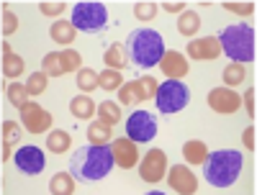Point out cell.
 <instances>
[{
  "label": "cell",
  "mask_w": 257,
  "mask_h": 195,
  "mask_svg": "<svg viewBox=\"0 0 257 195\" xmlns=\"http://www.w3.org/2000/svg\"><path fill=\"white\" fill-rule=\"evenodd\" d=\"M116 167L111 146L108 144H90V146H80L72 159H70V175L82 182H98L105 175H111V169Z\"/></svg>",
  "instance_id": "obj_1"
},
{
  "label": "cell",
  "mask_w": 257,
  "mask_h": 195,
  "mask_svg": "<svg viewBox=\"0 0 257 195\" xmlns=\"http://www.w3.org/2000/svg\"><path fill=\"white\" fill-rule=\"evenodd\" d=\"M165 52L167 49H165L162 36L152 29H137L126 39V54L139 70H152L155 64H160Z\"/></svg>",
  "instance_id": "obj_2"
},
{
  "label": "cell",
  "mask_w": 257,
  "mask_h": 195,
  "mask_svg": "<svg viewBox=\"0 0 257 195\" xmlns=\"http://www.w3.org/2000/svg\"><path fill=\"white\" fill-rule=\"evenodd\" d=\"M242 172V154L234 149H219L211 151L203 162V177L213 187H229L237 182Z\"/></svg>",
  "instance_id": "obj_3"
},
{
  "label": "cell",
  "mask_w": 257,
  "mask_h": 195,
  "mask_svg": "<svg viewBox=\"0 0 257 195\" xmlns=\"http://www.w3.org/2000/svg\"><path fill=\"white\" fill-rule=\"evenodd\" d=\"M219 44H221V54H226L231 62L237 64L254 62V31L247 24L224 29L219 36Z\"/></svg>",
  "instance_id": "obj_4"
},
{
  "label": "cell",
  "mask_w": 257,
  "mask_h": 195,
  "mask_svg": "<svg viewBox=\"0 0 257 195\" xmlns=\"http://www.w3.org/2000/svg\"><path fill=\"white\" fill-rule=\"evenodd\" d=\"M70 24H72L77 31L95 34V31H100L105 24H108V11H105L103 3H77V6L72 8Z\"/></svg>",
  "instance_id": "obj_5"
},
{
  "label": "cell",
  "mask_w": 257,
  "mask_h": 195,
  "mask_svg": "<svg viewBox=\"0 0 257 195\" xmlns=\"http://www.w3.org/2000/svg\"><path fill=\"white\" fill-rule=\"evenodd\" d=\"M188 98H190V93H188V88H185L180 80L162 82L160 88H157V95H155L160 113H165V116H173V113L183 111V108L188 105Z\"/></svg>",
  "instance_id": "obj_6"
},
{
  "label": "cell",
  "mask_w": 257,
  "mask_h": 195,
  "mask_svg": "<svg viewBox=\"0 0 257 195\" xmlns=\"http://www.w3.org/2000/svg\"><path fill=\"white\" fill-rule=\"evenodd\" d=\"M157 88H160V82L155 77H149V75H142L139 80H132V82H123L121 85V90H118V103L121 105H139L149 98H155L157 95Z\"/></svg>",
  "instance_id": "obj_7"
},
{
  "label": "cell",
  "mask_w": 257,
  "mask_h": 195,
  "mask_svg": "<svg viewBox=\"0 0 257 195\" xmlns=\"http://www.w3.org/2000/svg\"><path fill=\"white\" fill-rule=\"evenodd\" d=\"M126 139H132L134 144H144V141H152L157 136V118L155 113L149 111H134L126 121Z\"/></svg>",
  "instance_id": "obj_8"
},
{
  "label": "cell",
  "mask_w": 257,
  "mask_h": 195,
  "mask_svg": "<svg viewBox=\"0 0 257 195\" xmlns=\"http://www.w3.org/2000/svg\"><path fill=\"white\" fill-rule=\"evenodd\" d=\"M167 175V154L162 149H149L139 162V177L144 182H160Z\"/></svg>",
  "instance_id": "obj_9"
},
{
  "label": "cell",
  "mask_w": 257,
  "mask_h": 195,
  "mask_svg": "<svg viewBox=\"0 0 257 195\" xmlns=\"http://www.w3.org/2000/svg\"><path fill=\"white\" fill-rule=\"evenodd\" d=\"M21 123L26 126L29 134H47L52 128V113L36 100H31L26 108H21Z\"/></svg>",
  "instance_id": "obj_10"
},
{
  "label": "cell",
  "mask_w": 257,
  "mask_h": 195,
  "mask_svg": "<svg viewBox=\"0 0 257 195\" xmlns=\"http://www.w3.org/2000/svg\"><path fill=\"white\" fill-rule=\"evenodd\" d=\"M208 105L213 113H221V116H231L242 108V95L234 93L231 88H213L208 93Z\"/></svg>",
  "instance_id": "obj_11"
},
{
  "label": "cell",
  "mask_w": 257,
  "mask_h": 195,
  "mask_svg": "<svg viewBox=\"0 0 257 195\" xmlns=\"http://www.w3.org/2000/svg\"><path fill=\"white\" fill-rule=\"evenodd\" d=\"M167 182L178 195H196V190H198V177L193 175L190 167H185V164H173L170 167Z\"/></svg>",
  "instance_id": "obj_12"
},
{
  "label": "cell",
  "mask_w": 257,
  "mask_h": 195,
  "mask_svg": "<svg viewBox=\"0 0 257 195\" xmlns=\"http://www.w3.org/2000/svg\"><path fill=\"white\" fill-rule=\"evenodd\" d=\"M185 54L196 62H206V59H216L221 57V44H219V36H203V39H193L188 41V49Z\"/></svg>",
  "instance_id": "obj_13"
},
{
  "label": "cell",
  "mask_w": 257,
  "mask_h": 195,
  "mask_svg": "<svg viewBox=\"0 0 257 195\" xmlns=\"http://www.w3.org/2000/svg\"><path fill=\"white\" fill-rule=\"evenodd\" d=\"M111 154H113L116 167H121V169H132V167L139 164V149L132 139H126V136L111 141Z\"/></svg>",
  "instance_id": "obj_14"
},
{
  "label": "cell",
  "mask_w": 257,
  "mask_h": 195,
  "mask_svg": "<svg viewBox=\"0 0 257 195\" xmlns=\"http://www.w3.org/2000/svg\"><path fill=\"white\" fill-rule=\"evenodd\" d=\"M13 159H16V167L21 172H26V175H39L44 169V162H47L39 146H21L13 154Z\"/></svg>",
  "instance_id": "obj_15"
},
{
  "label": "cell",
  "mask_w": 257,
  "mask_h": 195,
  "mask_svg": "<svg viewBox=\"0 0 257 195\" xmlns=\"http://www.w3.org/2000/svg\"><path fill=\"white\" fill-rule=\"evenodd\" d=\"M160 70L167 75V80H183L190 67H188V57L183 52H173V49H167L160 59Z\"/></svg>",
  "instance_id": "obj_16"
},
{
  "label": "cell",
  "mask_w": 257,
  "mask_h": 195,
  "mask_svg": "<svg viewBox=\"0 0 257 195\" xmlns=\"http://www.w3.org/2000/svg\"><path fill=\"white\" fill-rule=\"evenodd\" d=\"M49 36H52V41L54 44H59V47H70L72 41H75V36H77V29L70 24V21H54L52 24V29H49Z\"/></svg>",
  "instance_id": "obj_17"
},
{
  "label": "cell",
  "mask_w": 257,
  "mask_h": 195,
  "mask_svg": "<svg viewBox=\"0 0 257 195\" xmlns=\"http://www.w3.org/2000/svg\"><path fill=\"white\" fill-rule=\"evenodd\" d=\"M70 113H72L75 118L88 121V118H93V116L98 113V105L93 103L90 95H75V98L70 100Z\"/></svg>",
  "instance_id": "obj_18"
},
{
  "label": "cell",
  "mask_w": 257,
  "mask_h": 195,
  "mask_svg": "<svg viewBox=\"0 0 257 195\" xmlns=\"http://www.w3.org/2000/svg\"><path fill=\"white\" fill-rule=\"evenodd\" d=\"M103 62H105V67L108 70H126V64H128V54H126V44H111L108 49H105L103 54Z\"/></svg>",
  "instance_id": "obj_19"
},
{
  "label": "cell",
  "mask_w": 257,
  "mask_h": 195,
  "mask_svg": "<svg viewBox=\"0 0 257 195\" xmlns=\"http://www.w3.org/2000/svg\"><path fill=\"white\" fill-rule=\"evenodd\" d=\"M183 157H185L188 164H201L203 167V162L208 157V146L201 139H190V141L183 144Z\"/></svg>",
  "instance_id": "obj_20"
},
{
  "label": "cell",
  "mask_w": 257,
  "mask_h": 195,
  "mask_svg": "<svg viewBox=\"0 0 257 195\" xmlns=\"http://www.w3.org/2000/svg\"><path fill=\"white\" fill-rule=\"evenodd\" d=\"M70 144H72V136L67 131H62V128H54V131H49V136H47V149L52 151V154H67Z\"/></svg>",
  "instance_id": "obj_21"
},
{
  "label": "cell",
  "mask_w": 257,
  "mask_h": 195,
  "mask_svg": "<svg viewBox=\"0 0 257 195\" xmlns=\"http://www.w3.org/2000/svg\"><path fill=\"white\" fill-rule=\"evenodd\" d=\"M178 31L183 34V36H196L198 31H201V16L196 13V11H183L180 13V18H178Z\"/></svg>",
  "instance_id": "obj_22"
},
{
  "label": "cell",
  "mask_w": 257,
  "mask_h": 195,
  "mask_svg": "<svg viewBox=\"0 0 257 195\" xmlns=\"http://www.w3.org/2000/svg\"><path fill=\"white\" fill-rule=\"evenodd\" d=\"M49 192L52 195H75V177L67 172H57L49 180Z\"/></svg>",
  "instance_id": "obj_23"
},
{
  "label": "cell",
  "mask_w": 257,
  "mask_h": 195,
  "mask_svg": "<svg viewBox=\"0 0 257 195\" xmlns=\"http://www.w3.org/2000/svg\"><path fill=\"white\" fill-rule=\"evenodd\" d=\"M221 77H224V88H237V85H242L244 82V77H247V72H244V64H237V62H229L226 67H224V72H221Z\"/></svg>",
  "instance_id": "obj_24"
},
{
  "label": "cell",
  "mask_w": 257,
  "mask_h": 195,
  "mask_svg": "<svg viewBox=\"0 0 257 195\" xmlns=\"http://www.w3.org/2000/svg\"><path fill=\"white\" fill-rule=\"evenodd\" d=\"M6 95H8V103H11L13 108H18V111L31 103V100H29L31 95H29V90H26V85H21V82H11L8 90H6Z\"/></svg>",
  "instance_id": "obj_25"
},
{
  "label": "cell",
  "mask_w": 257,
  "mask_h": 195,
  "mask_svg": "<svg viewBox=\"0 0 257 195\" xmlns=\"http://www.w3.org/2000/svg\"><path fill=\"white\" fill-rule=\"evenodd\" d=\"M123 85V77L118 70H108L105 67L103 72H98V88H103L105 93H113V90H121Z\"/></svg>",
  "instance_id": "obj_26"
},
{
  "label": "cell",
  "mask_w": 257,
  "mask_h": 195,
  "mask_svg": "<svg viewBox=\"0 0 257 195\" xmlns=\"http://www.w3.org/2000/svg\"><path fill=\"white\" fill-rule=\"evenodd\" d=\"M98 121H103V123H108L111 128L121 121V108H118V103H113V100H103L100 105H98Z\"/></svg>",
  "instance_id": "obj_27"
},
{
  "label": "cell",
  "mask_w": 257,
  "mask_h": 195,
  "mask_svg": "<svg viewBox=\"0 0 257 195\" xmlns=\"http://www.w3.org/2000/svg\"><path fill=\"white\" fill-rule=\"evenodd\" d=\"M88 139H90V144H108L111 141V126L108 123H103V121H93L90 126H88Z\"/></svg>",
  "instance_id": "obj_28"
},
{
  "label": "cell",
  "mask_w": 257,
  "mask_h": 195,
  "mask_svg": "<svg viewBox=\"0 0 257 195\" xmlns=\"http://www.w3.org/2000/svg\"><path fill=\"white\" fill-rule=\"evenodd\" d=\"M24 59H21L16 52L11 54H3V75L6 77H18V75H24Z\"/></svg>",
  "instance_id": "obj_29"
},
{
  "label": "cell",
  "mask_w": 257,
  "mask_h": 195,
  "mask_svg": "<svg viewBox=\"0 0 257 195\" xmlns=\"http://www.w3.org/2000/svg\"><path fill=\"white\" fill-rule=\"evenodd\" d=\"M77 88H80L85 95L93 93V90L98 88V72L90 70V67H82V70L77 72Z\"/></svg>",
  "instance_id": "obj_30"
},
{
  "label": "cell",
  "mask_w": 257,
  "mask_h": 195,
  "mask_svg": "<svg viewBox=\"0 0 257 195\" xmlns=\"http://www.w3.org/2000/svg\"><path fill=\"white\" fill-rule=\"evenodd\" d=\"M47 85H49L47 72H31L26 80V90H29V95H41V93H47Z\"/></svg>",
  "instance_id": "obj_31"
},
{
  "label": "cell",
  "mask_w": 257,
  "mask_h": 195,
  "mask_svg": "<svg viewBox=\"0 0 257 195\" xmlns=\"http://www.w3.org/2000/svg\"><path fill=\"white\" fill-rule=\"evenodd\" d=\"M41 72H47L49 77H62V75H64L59 52H52V54H47L44 59H41Z\"/></svg>",
  "instance_id": "obj_32"
},
{
  "label": "cell",
  "mask_w": 257,
  "mask_h": 195,
  "mask_svg": "<svg viewBox=\"0 0 257 195\" xmlns=\"http://www.w3.org/2000/svg\"><path fill=\"white\" fill-rule=\"evenodd\" d=\"M160 6L152 3V0H139V3H134V16L142 21V24H147V21H152L157 16Z\"/></svg>",
  "instance_id": "obj_33"
},
{
  "label": "cell",
  "mask_w": 257,
  "mask_h": 195,
  "mask_svg": "<svg viewBox=\"0 0 257 195\" xmlns=\"http://www.w3.org/2000/svg\"><path fill=\"white\" fill-rule=\"evenodd\" d=\"M59 59H62L64 72H80V70H82V57H80V52H75V49L59 52Z\"/></svg>",
  "instance_id": "obj_34"
},
{
  "label": "cell",
  "mask_w": 257,
  "mask_h": 195,
  "mask_svg": "<svg viewBox=\"0 0 257 195\" xmlns=\"http://www.w3.org/2000/svg\"><path fill=\"white\" fill-rule=\"evenodd\" d=\"M16 31H18V18H16V13L11 11V6L3 3V36H11V34H16Z\"/></svg>",
  "instance_id": "obj_35"
},
{
  "label": "cell",
  "mask_w": 257,
  "mask_h": 195,
  "mask_svg": "<svg viewBox=\"0 0 257 195\" xmlns=\"http://www.w3.org/2000/svg\"><path fill=\"white\" fill-rule=\"evenodd\" d=\"M18 139H21V126L16 121H3V141L13 146Z\"/></svg>",
  "instance_id": "obj_36"
},
{
  "label": "cell",
  "mask_w": 257,
  "mask_h": 195,
  "mask_svg": "<svg viewBox=\"0 0 257 195\" xmlns=\"http://www.w3.org/2000/svg\"><path fill=\"white\" fill-rule=\"evenodd\" d=\"M224 11L239 13V16H252V13H254V3H234V0H226Z\"/></svg>",
  "instance_id": "obj_37"
},
{
  "label": "cell",
  "mask_w": 257,
  "mask_h": 195,
  "mask_svg": "<svg viewBox=\"0 0 257 195\" xmlns=\"http://www.w3.org/2000/svg\"><path fill=\"white\" fill-rule=\"evenodd\" d=\"M39 11L44 16H59L62 11H67V6L62 3V0H54V3H49V0H44V3H39Z\"/></svg>",
  "instance_id": "obj_38"
},
{
  "label": "cell",
  "mask_w": 257,
  "mask_h": 195,
  "mask_svg": "<svg viewBox=\"0 0 257 195\" xmlns=\"http://www.w3.org/2000/svg\"><path fill=\"white\" fill-rule=\"evenodd\" d=\"M254 95H257V90H254V88H249V90L242 95V105H244V111H247V116H249V118H254Z\"/></svg>",
  "instance_id": "obj_39"
},
{
  "label": "cell",
  "mask_w": 257,
  "mask_h": 195,
  "mask_svg": "<svg viewBox=\"0 0 257 195\" xmlns=\"http://www.w3.org/2000/svg\"><path fill=\"white\" fill-rule=\"evenodd\" d=\"M254 134H257V131H254V126L244 128V134H242V141H244V146H247L249 151H254V146H257V144H254Z\"/></svg>",
  "instance_id": "obj_40"
},
{
  "label": "cell",
  "mask_w": 257,
  "mask_h": 195,
  "mask_svg": "<svg viewBox=\"0 0 257 195\" xmlns=\"http://www.w3.org/2000/svg\"><path fill=\"white\" fill-rule=\"evenodd\" d=\"M162 11H167V13H178V11H185V3H183V0H173V3L167 0V3L162 6Z\"/></svg>",
  "instance_id": "obj_41"
},
{
  "label": "cell",
  "mask_w": 257,
  "mask_h": 195,
  "mask_svg": "<svg viewBox=\"0 0 257 195\" xmlns=\"http://www.w3.org/2000/svg\"><path fill=\"white\" fill-rule=\"evenodd\" d=\"M11 157H13V154H11V144H6V141H3V162H8Z\"/></svg>",
  "instance_id": "obj_42"
},
{
  "label": "cell",
  "mask_w": 257,
  "mask_h": 195,
  "mask_svg": "<svg viewBox=\"0 0 257 195\" xmlns=\"http://www.w3.org/2000/svg\"><path fill=\"white\" fill-rule=\"evenodd\" d=\"M147 195H165V192H160V190H152V192H147Z\"/></svg>",
  "instance_id": "obj_43"
}]
</instances>
